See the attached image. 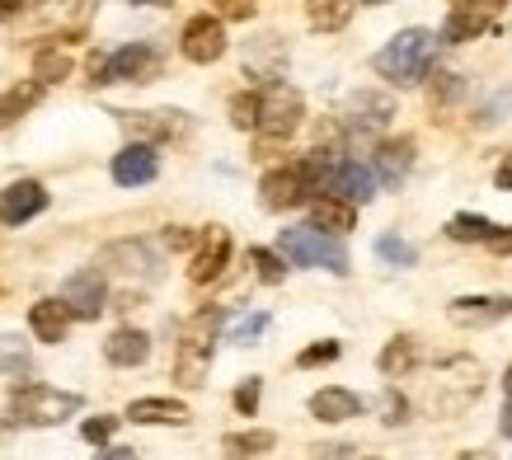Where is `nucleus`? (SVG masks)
Wrapping results in <instances>:
<instances>
[{
	"label": "nucleus",
	"instance_id": "nucleus-52",
	"mask_svg": "<svg viewBox=\"0 0 512 460\" xmlns=\"http://www.w3.org/2000/svg\"><path fill=\"white\" fill-rule=\"evenodd\" d=\"M362 5H381V0H362Z\"/></svg>",
	"mask_w": 512,
	"mask_h": 460
},
{
	"label": "nucleus",
	"instance_id": "nucleus-25",
	"mask_svg": "<svg viewBox=\"0 0 512 460\" xmlns=\"http://www.w3.org/2000/svg\"><path fill=\"white\" fill-rule=\"evenodd\" d=\"M127 418L132 423H170V428H179V423H188V404H179V399H132Z\"/></svg>",
	"mask_w": 512,
	"mask_h": 460
},
{
	"label": "nucleus",
	"instance_id": "nucleus-23",
	"mask_svg": "<svg viewBox=\"0 0 512 460\" xmlns=\"http://www.w3.org/2000/svg\"><path fill=\"white\" fill-rule=\"evenodd\" d=\"M409 165H414V141H409V137H400V141H381V146H376V174H381V179H386L390 188L404 184Z\"/></svg>",
	"mask_w": 512,
	"mask_h": 460
},
{
	"label": "nucleus",
	"instance_id": "nucleus-44",
	"mask_svg": "<svg viewBox=\"0 0 512 460\" xmlns=\"http://www.w3.org/2000/svg\"><path fill=\"white\" fill-rule=\"evenodd\" d=\"M94 460H137V451L132 446H109L104 456H94Z\"/></svg>",
	"mask_w": 512,
	"mask_h": 460
},
{
	"label": "nucleus",
	"instance_id": "nucleus-1",
	"mask_svg": "<svg viewBox=\"0 0 512 460\" xmlns=\"http://www.w3.org/2000/svg\"><path fill=\"white\" fill-rule=\"evenodd\" d=\"M480 395H484V367L475 357H442V362H433L428 381L419 385V404L437 418L466 414Z\"/></svg>",
	"mask_w": 512,
	"mask_h": 460
},
{
	"label": "nucleus",
	"instance_id": "nucleus-14",
	"mask_svg": "<svg viewBox=\"0 0 512 460\" xmlns=\"http://www.w3.org/2000/svg\"><path fill=\"white\" fill-rule=\"evenodd\" d=\"M390 118H395V99H390V94H376V90L353 94L348 108H343V127L357 132V137H376V132H386Z\"/></svg>",
	"mask_w": 512,
	"mask_h": 460
},
{
	"label": "nucleus",
	"instance_id": "nucleus-16",
	"mask_svg": "<svg viewBox=\"0 0 512 460\" xmlns=\"http://www.w3.org/2000/svg\"><path fill=\"white\" fill-rule=\"evenodd\" d=\"M156 174H160V155H156V146H146V141H132V146H123V151L113 155V179L123 188L151 184Z\"/></svg>",
	"mask_w": 512,
	"mask_h": 460
},
{
	"label": "nucleus",
	"instance_id": "nucleus-26",
	"mask_svg": "<svg viewBox=\"0 0 512 460\" xmlns=\"http://www.w3.org/2000/svg\"><path fill=\"white\" fill-rule=\"evenodd\" d=\"M353 19V0H306V24L320 33H339Z\"/></svg>",
	"mask_w": 512,
	"mask_h": 460
},
{
	"label": "nucleus",
	"instance_id": "nucleus-4",
	"mask_svg": "<svg viewBox=\"0 0 512 460\" xmlns=\"http://www.w3.org/2000/svg\"><path fill=\"white\" fill-rule=\"evenodd\" d=\"M160 47L151 43H127L118 52H94L90 57V85H146L160 76Z\"/></svg>",
	"mask_w": 512,
	"mask_h": 460
},
{
	"label": "nucleus",
	"instance_id": "nucleus-42",
	"mask_svg": "<svg viewBox=\"0 0 512 460\" xmlns=\"http://www.w3.org/2000/svg\"><path fill=\"white\" fill-rule=\"evenodd\" d=\"M503 108H512V90H503V94H498V99H494V104H489V108H480V118H475V123H480V127H494V123H498V113H503Z\"/></svg>",
	"mask_w": 512,
	"mask_h": 460
},
{
	"label": "nucleus",
	"instance_id": "nucleus-2",
	"mask_svg": "<svg viewBox=\"0 0 512 460\" xmlns=\"http://www.w3.org/2000/svg\"><path fill=\"white\" fill-rule=\"evenodd\" d=\"M437 62V33L433 29H404L395 33L381 52L372 57L376 76L390 80V85H419Z\"/></svg>",
	"mask_w": 512,
	"mask_h": 460
},
{
	"label": "nucleus",
	"instance_id": "nucleus-29",
	"mask_svg": "<svg viewBox=\"0 0 512 460\" xmlns=\"http://www.w3.org/2000/svg\"><path fill=\"white\" fill-rule=\"evenodd\" d=\"M273 432H231L226 442H221V451L235 460H245V456H264V451H273Z\"/></svg>",
	"mask_w": 512,
	"mask_h": 460
},
{
	"label": "nucleus",
	"instance_id": "nucleus-12",
	"mask_svg": "<svg viewBox=\"0 0 512 460\" xmlns=\"http://www.w3.org/2000/svg\"><path fill=\"white\" fill-rule=\"evenodd\" d=\"M179 47H184L188 62L198 66H212L226 57V24H221L217 15H193L184 24V38H179Z\"/></svg>",
	"mask_w": 512,
	"mask_h": 460
},
{
	"label": "nucleus",
	"instance_id": "nucleus-7",
	"mask_svg": "<svg viewBox=\"0 0 512 460\" xmlns=\"http://www.w3.org/2000/svg\"><path fill=\"white\" fill-rule=\"evenodd\" d=\"M306 118V104L301 94L287 85V80H268L259 90V118H254V132H264L268 141H287Z\"/></svg>",
	"mask_w": 512,
	"mask_h": 460
},
{
	"label": "nucleus",
	"instance_id": "nucleus-30",
	"mask_svg": "<svg viewBox=\"0 0 512 460\" xmlns=\"http://www.w3.org/2000/svg\"><path fill=\"white\" fill-rule=\"evenodd\" d=\"M494 221H489V216H470V212H461V216H451L447 221V235L451 240H484V245H489V240H494Z\"/></svg>",
	"mask_w": 512,
	"mask_h": 460
},
{
	"label": "nucleus",
	"instance_id": "nucleus-50",
	"mask_svg": "<svg viewBox=\"0 0 512 460\" xmlns=\"http://www.w3.org/2000/svg\"><path fill=\"white\" fill-rule=\"evenodd\" d=\"M461 460H489V456H484V451H466V456H461Z\"/></svg>",
	"mask_w": 512,
	"mask_h": 460
},
{
	"label": "nucleus",
	"instance_id": "nucleus-35",
	"mask_svg": "<svg viewBox=\"0 0 512 460\" xmlns=\"http://www.w3.org/2000/svg\"><path fill=\"white\" fill-rule=\"evenodd\" d=\"M249 263L259 268V277H264V282H282V277H287V263H282V254H273V249H254V254H249Z\"/></svg>",
	"mask_w": 512,
	"mask_h": 460
},
{
	"label": "nucleus",
	"instance_id": "nucleus-31",
	"mask_svg": "<svg viewBox=\"0 0 512 460\" xmlns=\"http://www.w3.org/2000/svg\"><path fill=\"white\" fill-rule=\"evenodd\" d=\"M376 259L390 263V268H414V263H419V249L409 245L404 235H381V240H376Z\"/></svg>",
	"mask_w": 512,
	"mask_h": 460
},
{
	"label": "nucleus",
	"instance_id": "nucleus-49",
	"mask_svg": "<svg viewBox=\"0 0 512 460\" xmlns=\"http://www.w3.org/2000/svg\"><path fill=\"white\" fill-rule=\"evenodd\" d=\"M132 5H174V0H132Z\"/></svg>",
	"mask_w": 512,
	"mask_h": 460
},
{
	"label": "nucleus",
	"instance_id": "nucleus-40",
	"mask_svg": "<svg viewBox=\"0 0 512 460\" xmlns=\"http://www.w3.org/2000/svg\"><path fill=\"white\" fill-rule=\"evenodd\" d=\"M334 357H339V343H315V348H306L296 362H301V367H325V362H334Z\"/></svg>",
	"mask_w": 512,
	"mask_h": 460
},
{
	"label": "nucleus",
	"instance_id": "nucleus-45",
	"mask_svg": "<svg viewBox=\"0 0 512 460\" xmlns=\"http://www.w3.org/2000/svg\"><path fill=\"white\" fill-rule=\"evenodd\" d=\"M494 184H498V188H512V155H508V160H503V165H498Z\"/></svg>",
	"mask_w": 512,
	"mask_h": 460
},
{
	"label": "nucleus",
	"instance_id": "nucleus-21",
	"mask_svg": "<svg viewBox=\"0 0 512 460\" xmlns=\"http://www.w3.org/2000/svg\"><path fill=\"white\" fill-rule=\"evenodd\" d=\"M311 226L325 230V235H343V230L357 226V207H353V202L329 198V193H325V198L311 202Z\"/></svg>",
	"mask_w": 512,
	"mask_h": 460
},
{
	"label": "nucleus",
	"instance_id": "nucleus-3",
	"mask_svg": "<svg viewBox=\"0 0 512 460\" xmlns=\"http://www.w3.org/2000/svg\"><path fill=\"white\" fill-rule=\"evenodd\" d=\"M221 306H207L188 320L184 338H179V353H174V381L184 390H198L207 381V367H212V348H217V329H221Z\"/></svg>",
	"mask_w": 512,
	"mask_h": 460
},
{
	"label": "nucleus",
	"instance_id": "nucleus-19",
	"mask_svg": "<svg viewBox=\"0 0 512 460\" xmlns=\"http://www.w3.org/2000/svg\"><path fill=\"white\" fill-rule=\"evenodd\" d=\"M104 268H113V273L123 277H156L160 273V259L151 245H141V240H123V245H109L104 249Z\"/></svg>",
	"mask_w": 512,
	"mask_h": 460
},
{
	"label": "nucleus",
	"instance_id": "nucleus-22",
	"mask_svg": "<svg viewBox=\"0 0 512 460\" xmlns=\"http://www.w3.org/2000/svg\"><path fill=\"white\" fill-rule=\"evenodd\" d=\"M104 357H109L113 367H141V362L151 357V338L141 334V329H118V334H109V343H104Z\"/></svg>",
	"mask_w": 512,
	"mask_h": 460
},
{
	"label": "nucleus",
	"instance_id": "nucleus-41",
	"mask_svg": "<svg viewBox=\"0 0 512 460\" xmlns=\"http://www.w3.org/2000/svg\"><path fill=\"white\" fill-rule=\"evenodd\" d=\"M212 5H217V10H221L226 19H249V15H254V5H259V0H212Z\"/></svg>",
	"mask_w": 512,
	"mask_h": 460
},
{
	"label": "nucleus",
	"instance_id": "nucleus-5",
	"mask_svg": "<svg viewBox=\"0 0 512 460\" xmlns=\"http://www.w3.org/2000/svg\"><path fill=\"white\" fill-rule=\"evenodd\" d=\"M278 254L296 268H329V273H348V249L339 235H325L315 226H287L278 235Z\"/></svg>",
	"mask_w": 512,
	"mask_h": 460
},
{
	"label": "nucleus",
	"instance_id": "nucleus-13",
	"mask_svg": "<svg viewBox=\"0 0 512 460\" xmlns=\"http://www.w3.org/2000/svg\"><path fill=\"white\" fill-rule=\"evenodd\" d=\"M259 198H264L268 212H287V207H301V202L311 198V179H306L301 160L282 169H268L264 184H259Z\"/></svg>",
	"mask_w": 512,
	"mask_h": 460
},
{
	"label": "nucleus",
	"instance_id": "nucleus-38",
	"mask_svg": "<svg viewBox=\"0 0 512 460\" xmlns=\"http://www.w3.org/2000/svg\"><path fill=\"white\" fill-rule=\"evenodd\" d=\"M113 432H118V418H90V423L80 428V437H85V442H94V446H104Z\"/></svg>",
	"mask_w": 512,
	"mask_h": 460
},
{
	"label": "nucleus",
	"instance_id": "nucleus-10",
	"mask_svg": "<svg viewBox=\"0 0 512 460\" xmlns=\"http://www.w3.org/2000/svg\"><path fill=\"white\" fill-rule=\"evenodd\" d=\"M503 5H508V0H461V5L447 15L437 43H470V38H480V33L503 15Z\"/></svg>",
	"mask_w": 512,
	"mask_h": 460
},
{
	"label": "nucleus",
	"instance_id": "nucleus-17",
	"mask_svg": "<svg viewBox=\"0 0 512 460\" xmlns=\"http://www.w3.org/2000/svg\"><path fill=\"white\" fill-rule=\"evenodd\" d=\"M43 207H47V188L38 184V179H19V184H10L0 193V221H5V226H24V221H33Z\"/></svg>",
	"mask_w": 512,
	"mask_h": 460
},
{
	"label": "nucleus",
	"instance_id": "nucleus-9",
	"mask_svg": "<svg viewBox=\"0 0 512 460\" xmlns=\"http://www.w3.org/2000/svg\"><path fill=\"white\" fill-rule=\"evenodd\" d=\"M118 123L132 132L146 146H160V141H179L188 132V118L179 108H141V113H113Z\"/></svg>",
	"mask_w": 512,
	"mask_h": 460
},
{
	"label": "nucleus",
	"instance_id": "nucleus-34",
	"mask_svg": "<svg viewBox=\"0 0 512 460\" xmlns=\"http://www.w3.org/2000/svg\"><path fill=\"white\" fill-rule=\"evenodd\" d=\"M0 371H29V348L15 334L0 338Z\"/></svg>",
	"mask_w": 512,
	"mask_h": 460
},
{
	"label": "nucleus",
	"instance_id": "nucleus-28",
	"mask_svg": "<svg viewBox=\"0 0 512 460\" xmlns=\"http://www.w3.org/2000/svg\"><path fill=\"white\" fill-rule=\"evenodd\" d=\"M71 76V57H66L62 47H43L38 57H33V80L38 85H57V80Z\"/></svg>",
	"mask_w": 512,
	"mask_h": 460
},
{
	"label": "nucleus",
	"instance_id": "nucleus-33",
	"mask_svg": "<svg viewBox=\"0 0 512 460\" xmlns=\"http://www.w3.org/2000/svg\"><path fill=\"white\" fill-rule=\"evenodd\" d=\"M254 118H259V90H245L231 99V127L240 132H254Z\"/></svg>",
	"mask_w": 512,
	"mask_h": 460
},
{
	"label": "nucleus",
	"instance_id": "nucleus-39",
	"mask_svg": "<svg viewBox=\"0 0 512 460\" xmlns=\"http://www.w3.org/2000/svg\"><path fill=\"white\" fill-rule=\"evenodd\" d=\"M381 414H386V423L390 428H400V423H409V404H404V395H395V390H386V395H381Z\"/></svg>",
	"mask_w": 512,
	"mask_h": 460
},
{
	"label": "nucleus",
	"instance_id": "nucleus-27",
	"mask_svg": "<svg viewBox=\"0 0 512 460\" xmlns=\"http://www.w3.org/2000/svg\"><path fill=\"white\" fill-rule=\"evenodd\" d=\"M43 99V85L38 80H29V85H15V90H5L0 94V127H10L24 113V108H33Z\"/></svg>",
	"mask_w": 512,
	"mask_h": 460
},
{
	"label": "nucleus",
	"instance_id": "nucleus-8",
	"mask_svg": "<svg viewBox=\"0 0 512 460\" xmlns=\"http://www.w3.org/2000/svg\"><path fill=\"white\" fill-rule=\"evenodd\" d=\"M62 306L71 310V320H99L104 306H109V277H104V268H80V273L66 277Z\"/></svg>",
	"mask_w": 512,
	"mask_h": 460
},
{
	"label": "nucleus",
	"instance_id": "nucleus-20",
	"mask_svg": "<svg viewBox=\"0 0 512 460\" xmlns=\"http://www.w3.org/2000/svg\"><path fill=\"white\" fill-rule=\"evenodd\" d=\"M311 414L320 418V423H348V418L362 414V399H357L353 390H343V385H329V390H320V395L311 399Z\"/></svg>",
	"mask_w": 512,
	"mask_h": 460
},
{
	"label": "nucleus",
	"instance_id": "nucleus-43",
	"mask_svg": "<svg viewBox=\"0 0 512 460\" xmlns=\"http://www.w3.org/2000/svg\"><path fill=\"white\" fill-rule=\"evenodd\" d=\"M489 249H494V254H512V230H494Z\"/></svg>",
	"mask_w": 512,
	"mask_h": 460
},
{
	"label": "nucleus",
	"instance_id": "nucleus-48",
	"mask_svg": "<svg viewBox=\"0 0 512 460\" xmlns=\"http://www.w3.org/2000/svg\"><path fill=\"white\" fill-rule=\"evenodd\" d=\"M498 428H503V437H512V395H508V404H503V423H498Z\"/></svg>",
	"mask_w": 512,
	"mask_h": 460
},
{
	"label": "nucleus",
	"instance_id": "nucleus-18",
	"mask_svg": "<svg viewBox=\"0 0 512 460\" xmlns=\"http://www.w3.org/2000/svg\"><path fill=\"white\" fill-rule=\"evenodd\" d=\"M447 315H451V324H461V329H484V324L512 315V296H456Z\"/></svg>",
	"mask_w": 512,
	"mask_h": 460
},
{
	"label": "nucleus",
	"instance_id": "nucleus-24",
	"mask_svg": "<svg viewBox=\"0 0 512 460\" xmlns=\"http://www.w3.org/2000/svg\"><path fill=\"white\" fill-rule=\"evenodd\" d=\"M29 324L43 343H62L66 329H71V310H66L62 301H38V306L29 310Z\"/></svg>",
	"mask_w": 512,
	"mask_h": 460
},
{
	"label": "nucleus",
	"instance_id": "nucleus-32",
	"mask_svg": "<svg viewBox=\"0 0 512 460\" xmlns=\"http://www.w3.org/2000/svg\"><path fill=\"white\" fill-rule=\"evenodd\" d=\"M409 367H414V338H395L386 353H381V371L386 376H404Z\"/></svg>",
	"mask_w": 512,
	"mask_h": 460
},
{
	"label": "nucleus",
	"instance_id": "nucleus-51",
	"mask_svg": "<svg viewBox=\"0 0 512 460\" xmlns=\"http://www.w3.org/2000/svg\"><path fill=\"white\" fill-rule=\"evenodd\" d=\"M503 385H508V395H512V367H508V381H503Z\"/></svg>",
	"mask_w": 512,
	"mask_h": 460
},
{
	"label": "nucleus",
	"instance_id": "nucleus-6",
	"mask_svg": "<svg viewBox=\"0 0 512 460\" xmlns=\"http://www.w3.org/2000/svg\"><path fill=\"white\" fill-rule=\"evenodd\" d=\"M76 414H80V395H71V390L19 385L10 395V423H24V428H57V423H66Z\"/></svg>",
	"mask_w": 512,
	"mask_h": 460
},
{
	"label": "nucleus",
	"instance_id": "nucleus-15",
	"mask_svg": "<svg viewBox=\"0 0 512 460\" xmlns=\"http://www.w3.org/2000/svg\"><path fill=\"white\" fill-rule=\"evenodd\" d=\"M226 268H231V235H226L221 226H207L202 230V240H198V254H193L188 277L202 287V282H217Z\"/></svg>",
	"mask_w": 512,
	"mask_h": 460
},
{
	"label": "nucleus",
	"instance_id": "nucleus-46",
	"mask_svg": "<svg viewBox=\"0 0 512 460\" xmlns=\"http://www.w3.org/2000/svg\"><path fill=\"white\" fill-rule=\"evenodd\" d=\"M24 10V0H0V19H15Z\"/></svg>",
	"mask_w": 512,
	"mask_h": 460
},
{
	"label": "nucleus",
	"instance_id": "nucleus-47",
	"mask_svg": "<svg viewBox=\"0 0 512 460\" xmlns=\"http://www.w3.org/2000/svg\"><path fill=\"white\" fill-rule=\"evenodd\" d=\"M193 245V235H188V230H179L174 226V235H170V249H188Z\"/></svg>",
	"mask_w": 512,
	"mask_h": 460
},
{
	"label": "nucleus",
	"instance_id": "nucleus-11",
	"mask_svg": "<svg viewBox=\"0 0 512 460\" xmlns=\"http://www.w3.org/2000/svg\"><path fill=\"white\" fill-rule=\"evenodd\" d=\"M94 10H99V0H38V5H33V19H38L47 33H57V38H80L85 24L94 19Z\"/></svg>",
	"mask_w": 512,
	"mask_h": 460
},
{
	"label": "nucleus",
	"instance_id": "nucleus-36",
	"mask_svg": "<svg viewBox=\"0 0 512 460\" xmlns=\"http://www.w3.org/2000/svg\"><path fill=\"white\" fill-rule=\"evenodd\" d=\"M268 329V315H249V320H240L231 329V343H240V348H249V343H254V338L264 334Z\"/></svg>",
	"mask_w": 512,
	"mask_h": 460
},
{
	"label": "nucleus",
	"instance_id": "nucleus-37",
	"mask_svg": "<svg viewBox=\"0 0 512 460\" xmlns=\"http://www.w3.org/2000/svg\"><path fill=\"white\" fill-rule=\"evenodd\" d=\"M259 390H264V381H259V376H249L245 385H240V390H235V409H240V414H254V409H259Z\"/></svg>",
	"mask_w": 512,
	"mask_h": 460
}]
</instances>
